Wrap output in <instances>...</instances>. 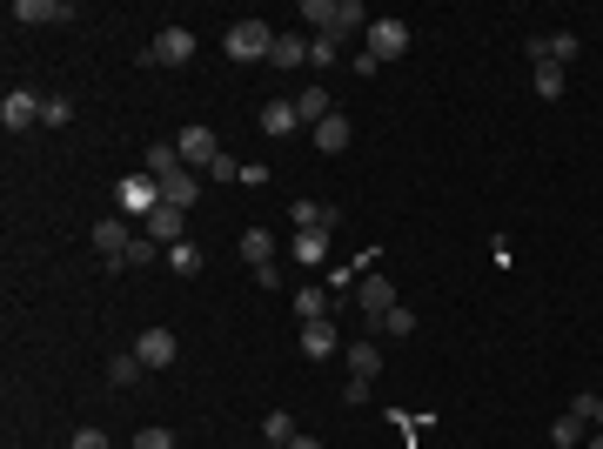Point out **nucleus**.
I'll return each mask as SVG.
<instances>
[{
    "instance_id": "nucleus-38",
    "label": "nucleus",
    "mask_w": 603,
    "mask_h": 449,
    "mask_svg": "<svg viewBox=\"0 0 603 449\" xmlns=\"http://www.w3.org/2000/svg\"><path fill=\"white\" fill-rule=\"evenodd\" d=\"M590 449H603V429H590Z\"/></svg>"
},
{
    "instance_id": "nucleus-16",
    "label": "nucleus",
    "mask_w": 603,
    "mask_h": 449,
    "mask_svg": "<svg viewBox=\"0 0 603 449\" xmlns=\"http://www.w3.org/2000/svg\"><path fill=\"white\" fill-rule=\"evenodd\" d=\"M349 135H356V128H349V114L335 108L329 121H322V128H315V148H322V155H342V148H349Z\"/></svg>"
},
{
    "instance_id": "nucleus-32",
    "label": "nucleus",
    "mask_w": 603,
    "mask_h": 449,
    "mask_svg": "<svg viewBox=\"0 0 603 449\" xmlns=\"http://www.w3.org/2000/svg\"><path fill=\"white\" fill-rule=\"evenodd\" d=\"M67 114H74V108H67L61 94H47V101H41V128H67Z\"/></svg>"
},
{
    "instance_id": "nucleus-30",
    "label": "nucleus",
    "mask_w": 603,
    "mask_h": 449,
    "mask_svg": "<svg viewBox=\"0 0 603 449\" xmlns=\"http://www.w3.org/2000/svg\"><path fill=\"white\" fill-rule=\"evenodd\" d=\"M262 436H268V443H295L302 429H295V416H289V409H275V416L262 423Z\"/></svg>"
},
{
    "instance_id": "nucleus-15",
    "label": "nucleus",
    "mask_w": 603,
    "mask_h": 449,
    "mask_svg": "<svg viewBox=\"0 0 603 449\" xmlns=\"http://www.w3.org/2000/svg\"><path fill=\"white\" fill-rule=\"evenodd\" d=\"M302 128V114H295V101H262V135H295Z\"/></svg>"
},
{
    "instance_id": "nucleus-8",
    "label": "nucleus",
    "mask_w": 603,
    "mask_h": 449,
    "mask_svg": "<svg viewBox=\"0 0 603 449\" xmlns=\"http://www.w3.org/2000/svg\"><path fill=\"white\" fill-rule=\"evenodd\" d=\"M14 21L21 27H54V21H74L67 0H14Z\"/></svg>"
},
{
    "instance_id": "nucleus-3",
    "label": "nucleus",
    "mask_w": 603,
    "mask_h": 449,
    "mask_svg": "<svg viewBox=\"0 0 603 449\" xmlns=\"http://www.w3.org/2000/svg\"><path fill=\"white\" fill-rule=\"evenodd\" d=\"M356 302H362V315H369V322H382V315L396 309V289H389V275H382V269H362Z\"/></svg>"
},
{
    "instance_id": "nucleus-1",
    "label": "nucleus",
    "mask_w": 603,
    "mask_h": 449,
    "mask_svg": "<svg viewBox=\"0 0 603 449\" xmlns=\"http://www.w3.org/2000/svg\"><path fill=\"white\" fill-rule=\"evenodd\" d=\"M222 47H228V61H242V68H248V61H268V47H275V27H268V21H235Z\"/></svg>"
},
{
    "instance_id": "nucleus-7",
    "label": "nucleus",
    "mask_w": 603,
    "mask_h": 449,
    "mask_svg": "<svg viewBox=\"0 0 603 449\" xmlns=\"http://www.w3.org/2000/svg\"><path fill=\"white\" fill-rule=\"evenodd\" d=\"M148 61H161V68H188V61H195V34H188V27H168V34L148 47Z\"/></svg>"
},
{
    "instance_id": "nucleus-4",
    "label": "nucleus",
    "mask_w": 603,
    "mask_h": 449,
    "mask_svg": "<svg viewBox=\"0 0 603 449\" xmlns=\"http://www.w3.org/2000/svg\"><path fill=\"white\" fill-rule=\"evenodd\" d=\"M369 54H376L382 68L402 61V54H409V27H402V21H369Z\"/></svg>"
},
{
    "instance_id": "nucleus-9",
    "label": "nucleus",
    "mask_w": 603,
    "mask_h": 449,
    "mask_svg": "<svg viewBox=\"0 0 603 449\" xmlns=\"http://www.w3.org/2000/svg\"><path fill=\"white\" fill-rule=\"evenodd\" d=\"M134 356L148 362V369H168L175 362V329H141L134 336Z\"/></svg>"
},
{
    "instance_id": "nucleus-2",
    "label": "nucleus",
    "mask_w": 603,
    "mask_h": 449,
    "mask_svg": "<svg viewBox=\"0 0 603 449\" xmlns=\"http://www.w3.org/2000/svg\"><path fill=\"white\" fill-rule=\"evenodd\" d=\"M41 101L47 94H34V88H7V101H0V128H14V135L41 128Z\"/></svg>"
},
{
    "instance_id": "nucleus-25",
    "label": "nucleus",
    "mask_w": 603,
    "mask_h": 449,
    "mask_svg": "<svg viewBox=\"0 0 603 449\" xmlns=\"http://www.w3.org/2000/svg\"><path fill=\"white\" fill-rule=\"evenodd\" d=\"M148 262H168V248H161V242H148V235H134V242H128V255H121V269H148Z\"/></svg>"
},
{
    "instance_id": "nucleus-31",
    "label": "nucleus",
    "mask_w": 603,
    "mask_h": 449,
    "mask_svg": "<svg viewBox=\"0 0 603 449\" xmlns=\"http://www.w3.org/2000/svg\"><path fill=\"white\" fill-rule=\"evenodd\" d=\"M335 54H342V41H329V34H309V68H335Z\"/></svg>"
},
{
    "instance_id": "nucleus-28",
    "label": "nucleus",
    "mask_w": 603,
    "mask_h": 449,
    "mask_svg": "<svg viewBox=\"0 0 603 449\" xmlns=\"http://www.w3.org/2000/svg\"><path fill=\"white\" fill-rule=\"evenodd\" d=\"M583 429H590V423H583V416H570V409H563L557 423H550V443H557V449H577V443H583Z\"/></svg>"
},
{
    "instance_id": "nucleus-19",
    "label": "nucleus",
    "mask_w": 603,
    "mask_h": 449,
    "mask_svg": "<svg viewBox=\"0 0 603 449\" xmlns=\"http://www.w3.org/2000/svg\"><path fill=\"white\" fill-rule=\"evenodd\" d=\"M349 376H362V382L382 376V349L376 342H349Z\"/></svg>"
},
{
    "instance_id": "nucleus-21",
    "label": "nucleus",
    "mask_w": 603,
    "mask_h": 449,
    "mask_svg": "<svg viewBox=\"0 0 603 449\" xmlns=\"http://www.w3.org/2000/svg\"><path fill=\"white\" fill-rule=\"evenodd\" d=\"M335 309V295H329V282H322V289H295V315H302V322H322V315Z\"/></svg>"
},
{
    "instance_id": "nucleus-39",
    "label": "nucleus",
    "mask_w": 603,
    "mask_h": 449,
    "mask_svg": "<svg viewBox=\"0 0 603 449\" xmlns=\"http://www.w3.org/2000/svg\"><path fill=\"white\" fill-rule=\"evenodd\" d=\"M597 429H603V396H597Z\"/></svg>"
},
{
    "instance_id": "nucleus-10",
    "label": "nucleus",
    "mask_w": 603,
    "mask_h": 449,
    "mask_svg": "<svg viewBox=\"0 0 603 449\" xmlns=\"http://www.w3.org/2000/svg\"><path fill=\"white\" fill-rule=\"evenodd\" d=\"M88 235H94V248L108 255L114 269H121V255H128V242H134V235H128V222H121V215H108V222H94Z\"/></svg>"
},
{
    "instance_id": "nucleus-26",
    "label": "nucleus",
    "mask_w": 603,
    "mask_h": 449,
    "mask_svg": "<svg viewBox=\"0 0 603 449\" xmlns=\"http://www.w3.org/2000/svg\"><path fill=\"white\" fill-rule=\"evenodd\" d=\"M242 255H248V269L275 262V235H268V228H248V235H242Z\"/></svg>"
},
{
    "instance_id": "nucleus-27",
    "label": "nucleus",
    "mask_w": 603,
    "mask_h": 449,
    "mask_svg": "<svg viewBox=\"0 0 603 449\" xmlns=\"http://www.w3.org/2000/svg\"><path fill=\"white\" fill-rule=\"evenodd\" d=\"M201 262H208V255H201L195 242H175V248H168V269H175L181 282H188V275H201Z\"/></svg>"
},
{
    "instance_id": "nucleus-11",
    "label": "nucleus",
    "mask_w": 603,
    "mask_h": 449,
    "mask_svg": "<svg viewBox=\"0 0 603 449\" xmlns=\"http://www.w3.org/2000/svg\"><path fill=\"white\" fill-rule=\"evenodd\" d=\"M335 342H342V336H335L329 315H322V322H302V356H309V362H329V356H335Z\"/></svg>"
},
{
    "instance_id": "nucleus-14",
    "label": "nucleus",
    "mask_w": 603,
    "mask_h": 449,
    "mask_svg": "<svg viewBox=\"0 0 603 449\" xmlns=\"http://www.w3.org/2000/svg\"><path fill=\"white\" fill-rule=\"evenodd\" d=\"M161 202H168V208H181V215H188V208L201 202V181H195V168H181L175 181H161Z\"/></svg>"
},
{
    "instance_id": "nucleus-36",
    "label": "nucleus",
    "mask_w": 603,
    "mask_h": 449,
    "mask_svg": "<svg viewBox=\"0 0 603 449\" xmlns=\"http://www.w3.org/2000/svg\"><path fill=\"white\" fill-rule=\"evenodd\" d=\"M67 449H108V436H101V429H74V443Z\"/></svg>"
},
{
    "instance_id": "nucleus-37",
    "label": "nucleus",
    "mask_w": 603,
    "mask_h": 449,
    "mask_svg": "<svg viewBox=\"0 0 603 449\" xmlns=\"http://www.w3.org/2000/svg\"><path fill=\"white\" fill-rule=\"evenodd\" d=\"M268 449H322L315 436H295V443H268Z\"/></svg>"
},
{
    "instance_id": "nucleus-18",
    "label": "nucleus",
    "mask_w": 603,
    "mask_h": 449,
    "mask_svg": "<svg viewBox=\"0 0 603 449\" xmlns=\"http://www.w3.org/2000/svg\"><path fill=\"white\" fill-rule=\"evenodd\" d=\"M335 202H295V228H322V235H335Z\"/></svg>"
},
{
    "instance_id": "nucleus-17",
    "label": "nucleus",
    "mask_w": 603,
    "mask_h": 449,
    "mask_svg": "<svg viewBox=\"0 0 603 449\" xmlns=\"http://www.w3.org/2000/svg\"><path fill=\"white\" fill-rule=\"evenodd\" d=\"M295 262H302V269H322V262H329V235H322V228H302V235H295Z\"/></svg>"
},
{
    "instance_id": "nucleus-6",
    "label": "nucleus",
    "mask_w": 603,
    "mask_h": 449,
    "mask_svg": "<svg viewBox=\"0 0 603 449\" xmlns=\"http://www.w3.org/2000/svg\"><path fill=\"white\" fill-rule=\"evenodd\" d=\"M155 208H161V181H155V175H134V181H121V215H141V222H148Z\"/></svg>"
},
{
    "instance_id": "nucleus-5",
    "label": "nucleus",
    "mask_w": 603,
    "mask_h": 449,
    "mask_svg": "<svg viewBox=\"0 0 603 449\" xmlns=\"http://www.w3.org/2000/svg\"><path fill=\"white\" fill-rule=\"evenodd\" d=\"M175 155L188 161V168H201V175H208V161L222 155V141H215V128H181V141H175Z\"/></svg>"
},
{
    "instance_id": "nucleus-23",
    "label": "nucleus",
    "mask_w": 603,
    "mask_h": 449,
    "mask_svg": "<svg viewBox=\"0 0 603 449\" xmlns=\"http://www.w3.org/2000/svg\"><path fill=\"white\" fill-rule=\"evenodd\" d=\"M369 329H376V336H396V342H409V336H416V309H402V302H396V309L382 315V322H369Z\"/></svg>"
},
{
    "instance_id": "nucleus-29",
    "label": "nucleus",
    "mask_w": 603,
    "mask_h": 449,
    "mask_svg": "<svg viewBox=\"0 0 603 449\" xmlns=\"http://www.w3.org/2000/svg\"><path fill=\"white\" fill-rule=\"evenodd\" d=\"M563 81H570V74H563L557 61H536V81H530V88L543 94V101H557V94H563Z\"/></svg>"
},
{
    "instance_id": "nucleus-34",
    "label": "nucleus",
    "mask_w": 603,
    "mask_h": 449,
    "mask_svg": "<svg viewBox=\"0 0 603 449\" xmlns=\"http://www.w3.org/2000/svg\"><path fill=\"white\" fill-rule=\"evenodd\" d=\"M134 449H175V436H168V429H141V436H134Z\"/></svg>"
},
{
    "instance_id": "nucleus-33",
    "label": "nucleus",
    "mask_w": 603,
    "mask_h": 449,
    "mask_svg": "<svg viewBox=\"0 0 603 449\" xmlns=\"http://www.w3.org/2000/svg\"><path fill=\"white\" fill-rule=\"evenodd\" d=\"M208 181H242V161H235V155L222 148V155L208 161Z\"/></svg>"
},
{
    "instance_id": "nucleus-20",
    "label": "nucleus",
    "mask_w": 603,
    "mask_h": 449,
    "mask_svg": "<svg viewBox=\"0 0 603 449\" xmlns=\"http://www.w3.org/2000/svg\"><path fill=\"white\" fill-rule=\"evenodd\" d=\"M181 168H188V161L175 155V141H155V148H148V175H155V181H175Z\"/></svg>"
},
{
    "instance_id": "nucleus-24",
    "label": "nucleus",
    "mask_w": 603,
    "mask_h": 449,
    "mask_svg": "<svg viewBox=\"0 0 603 449\" xmlns=\"http://www.w3.org/2000/svg\"><path fill=\"white\" fill-rule=\"evenodd\" d=\"M295 114H302V121H315V128H322V121H329V88H302V94H295Z\"/></svg>"
},
{
    "instance_id": "nucleus-12",
    "label": "nucleus",
    "mask_w": 603,
    "mask_h": 449,
    "mask_svg": "<svg viewBox=\"0 0 603 449\" xmlns=\"http://www.w3.org/2000/svg\"><path fill=\"white\" fill-rule=\"evenodd\" d=\"M141 235H148V242H161V248H175V242H181V208H168V202H161L155 215L141 222Z\"/></svg>"
},
{
    "instance_id": "nucleus-22",
    "label": "nucleus",
    "mask_w": 603,
    "mask_h": 449,
    "mask_svg": "<svg viewBox=\"0 0 603 449\" xmlns=\"http://www.w3.org/2000/svg\"><path fill=\"white\" fill-rule=\"evenodd\" d=\"M141 376H148V362L134 356V349H121V356L108 362V382H114V389H134V382H141Z\"/></svg>"
},
{
    "instance_id": "nucleus-13",
    "label": "nucleus",
    "mask_w": 603,
    "mask_h": 449,
    "mask_svg": "<svg viewBox=\"0 0 603 449\" xmlns=\"http://www.w3.org/2000/svg\"><path fill=\"white\" fill-rule=\"evenodd\" d=\"M302 61H309V41H302V34H275V47H268V68L289 74V68H302Z\"/></svg>"
},
{
    "instance_id": "nucleus-35",
    "label": "nucleus",
    "mask_w": 603,
    "mask_h": 449,
    "mask_svg": "<svg viewBox=\"0 0 603 449\" xmlns=\"http://www.w3.org/2000/svg\"><path fill=\"white\" fill-rule=\"evenodd\" d=\"M570 416H583V423L597 429V396H570Z\"/></svg>"
}]
</instances>
